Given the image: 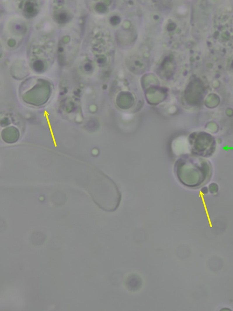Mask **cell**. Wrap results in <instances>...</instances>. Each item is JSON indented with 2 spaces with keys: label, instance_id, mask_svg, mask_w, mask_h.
Returning a JSON list of instances; mask_svg holds the SVG:
<instances>
[{
  "label": "cell",
  "instance_id": "1",
  "mask_svg": "<svg viewBox=\"0 0 233 311\" xmlns=\"http://www.w3.org/2000/svg\"><path fill=\"white\" fill-rule=\"evenodd\" d=\"M178 179L181 184L189 188H198L205 184L210 178L207 166H193L178 169L176 171Z\"/></svg>",
  "mask_w": 233,
  "mask_h": 311
},
{
  "label": "cell",
  "instance_id": "2",
  "mask_svg": "<svg viewBox=\"0 0 233 311\" xmlns=\"http://www.w3.org/2000/svg\"><path fill=\"white\" fill-rule=\"evenodd\" d=\"M25 11L26 13L30 14V15L35 13L36 9L33 3L32 2H27L26 3L25 6Z\"/></svg>",
  "mask_w": 233,
  "mask_h": 311
},
{
  "label": "cell",
  "instance_id": "3",
  "mask_svg": "<svg viewBox=\"0 0 233 311\" xmlns=\"http://www.w3.org/2000/svg\"><path fill=\"white\" fill-rule=\"evenodd\" d=\"M57 20L59 23H63L68 21V16L67 13H66L65 12H62V13H59L57 15Z\"/></svg>",
  "mask_w": 233,
  "mask_h": 311
},
{
  "label": "cell",
  "instance_id": "4",
  "mask_svg": "<svg viewBox=\"0 0 233 311\" xmlns=\"http://www.w3.org/2000/svg\"><path fill=\"white\" fill-rule=\"evenodd\" d=\"M33 67L34 69L36 71H41L43 70L44 67V62L40 60L34 61L33 63Z\"/></svg>",
  "mask_w": 233,
  "mask_h": 311
},
{
  "label": "cell",
  "instance_id": "5",
  "mask_svg": "<svg viewBox=\"0 0 233 311\" xmlns=\"http://www.w3.org/2000/svg\"><path fill=\"white\" fill-rule=\"evenodd\" d=\"M208 188V191L212 194H215V193H217L219 191V186L215 183H213L211 184H209Z\"/></svg>",
  "mask_w": 233,
  "mask_h": 311
},
{
  "label": "cell",
  "instance_id": "6",
  "mask_svg": "<svg viewBox=\"0 0 233 311\" xmlns=\"http://www.w3.org/2000/svg\"><path fill=\"white\" fill-rule=\"evenodd\" d=\"M208 188L207 187H204L203 188L201 189V192L203 194H205L208 193Z\"/></svg>",
  "mask_w": 233,
  "mask_h": 311
},
{
  "label": "cell",
  "instance_id": "7",
  "mask_svg": "<svg viewBox=\"0 0 233 311\" xmlns=\"http://www.w3.org/2000/svg\"><path fill=\"white\" fill-rule=\"evenodd\" d=\"M91 68H92V66H91V65L90 63H86V64L84 65V68L86 71H90Z\"/></svg>",
  "mask_w": 233,
  "mask_h": 311
},
{
  "label": "cell",
  "instance_id": "8",
  "mask_svg": "<svg viewBox=\"0 0 233 311\" xmlns=\"http://www.w3.org/2000/svg\"><path fill=\"white\" fill-rule=\"evenodd\" d=\"M63 48H62V47H60V48H59V49H58V51H59V52H62V51H63Z\"/></svg>",
  "mask_w": 233,
  "mask_h": 311
}]
</instances>
